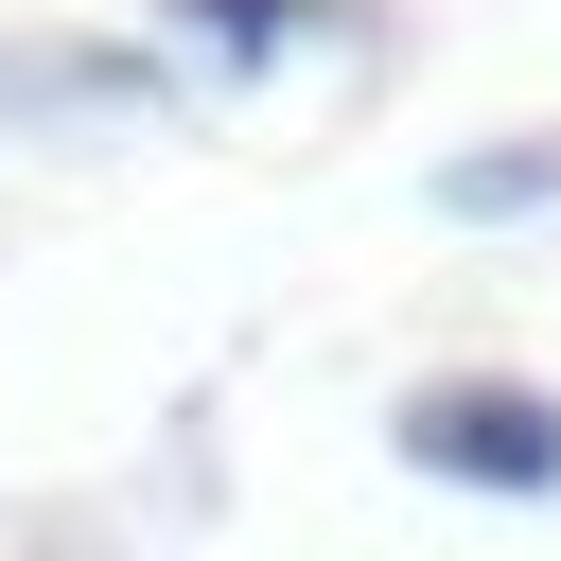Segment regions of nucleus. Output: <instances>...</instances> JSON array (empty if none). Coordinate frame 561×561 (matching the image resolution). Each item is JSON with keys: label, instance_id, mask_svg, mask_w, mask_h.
Returning a JSON list of instances; mask_svg holds the SVG:
<instances>
[{"label": "nucleus", "instance_id": "nucleus-2", "mask_svg": "<svg viewBox=\"0 0 561 561\" xmlns=\"http://www.w3.org/2000/svg\"><path fill=\"white\" fill-rule=\"evenodd\" d=\"M175 18H193V35H210V53H280V35H298V18H316V0H175Z\"/></svg>", "mask_w": 561, "mask_h": 561}, {"label": "nucleus", "instance_id": "nucleus-1", "mask_svg": "<svg viewBox=\"0 0 561 561\" xmlns=\"http://www.w3.org/2000/svg\"><path fill=\"white\" fill-rule=\"evenodd\" d=\"M403 456L421 473H473V491H561V403H526V386H421L403 403Z\"/></svg>", "mask_w": 561, "mask_h": 561}]
</instances>
